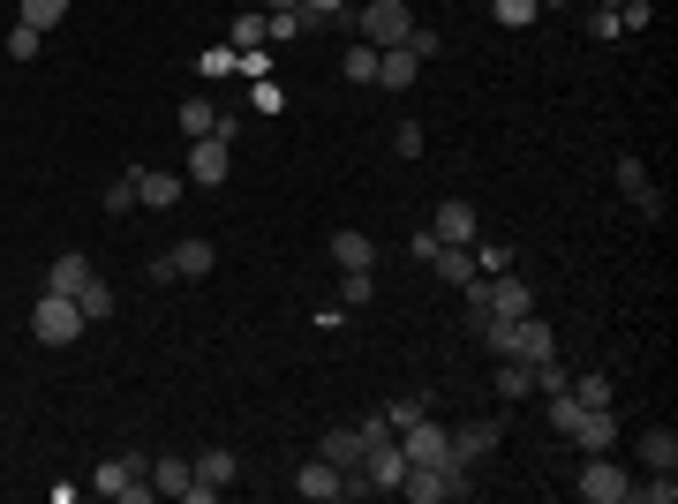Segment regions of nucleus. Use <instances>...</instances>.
<instances>
[{
    "label": "nucleus",
    "mask_w": 678,
    "mask_h": 504,
    "mask_svg": "<svg viewBox=\"0 0 678 504\" xmlns=\"http://www.w3.org/2000/svg\"><path fill=\"white\" fill-rule=\"evenodd\" d=\"M490 15H498L505 31H528V23L542 15V8H536V0H490Z\"/></svg>",
    "instance_id": "28"
},
{
    "label": "nucleus",
    "mask_w": 678,
    "mask_h": 504,
    "mask_svg": "<svg viewBox=\"0 0 678 504\" xmlns=\"http://www.w3.org/2000/svg\"><path fill=\"white\" fill-rule=\"evenodd\" d=\"M536 377H528V362H498V399H528Z\"/></svg>",
    "instance_id": "26"
},
{
    "label": "nucleus",
    "mask_w": 678,
    "mask_h": 504,
    "mask_svg": "<svg viewBox=\"0 0 678 504\" xmlns=\"http://www.w3.org/2000/svg\"><path fill=\"white\" fill-rule=\"evenodd\" d=\"M475 271L490 279V271H513V249L505 242H475Z\"/></svg>",
    "instance_id": "30"
},
{
    "label": "nucleus",
    "mask_w": 678,
    "mask_h": 504,
    "mask_svg": "<svg viewBox=\"0 0 678 504\" xmlns=\"http://www.w3.org/2000/svg\"><path fill=\"white\" fill-rule=\"evenodd\" d=\"M211 263H219V249H211V242H174V271H182V279H203Z\"/></svg>",
    "instance_id": "22"
},
{
    "label": "nucleus",
    "mask_w": 678,
    "mask_h": 504,
    "mask_svg": "<svg viewBox=\"0 0 678 504\" xmlns=\"http://www.w3.org/2000/svg\"><path fill=\"white\" fill-rule=\"evenodd\" d=\"M136 203H151V211H166V203H182V174H159V166H136Z\"/></svg>",
    "instance_id": "13"
},
{
    "label": "nucleus",
    "mask_w": 678,
    "mask_h": 504,
    "mask_svg": "<svg viewBox=\"0 0 678 504\" xmlns=\"http://www.w3.org/2000/svg\"><path fill=\"white\" fill-rule=\"evenodd\" d=\"M332 256H339V271H370V263H377V242H370V234H354V226H339Z\"/></svg>",
    "instance_id": "16"
},
{
    "label": "nucleus",
    "mask_w": 678,
    "mask_h": 504,
    "mask_svg": "<svg viewBox=\"0 0 678 504\" xmlns=\"http://www.w3.org/2000/svg\"><path fill=\"white\" fill-rule=\"evenodd\" d=\"M498 437H505V422H468V430H453V459L475 467L482 452H498Z\"/></svg>",
    "instance_id": "12"
},
{
    "label": "nucleus",
    "mask_w": 678,
    "mask_h": 504,
    "mask_svg": "<svg viewBox=\"0 0 678 504\" xmlns=\"http://www.w3.org/2000/svg\"><path fill=\"white\" fill-rule=\"evenodd\" d=\"M581 414H588V407H581V399H573V391H542V422H550V430H558V437H565V430H573V422H581Z\"/></svg>",
    "instance_id": "21"
},
{
    "label": "nucleus",
    "mask_w": 678,
    "mask_h": 504,
    "mask_svg": "<svg viewBox=\"0 0 678 504\" xmlns=\"http://www.w3.org/2000/svg\"><path fill=\"white\" fill-rule=\"evenodd\" d=\"M354 430H362V452H370V444H393V437H400V430H393L385 414H377V422H354Z\"/></svg>",
    "instance_id": "40"
},
{
    "label": "nucleus",
    "mask_w": 678,
    "mask_h": 504,
    "mask_svg": "<svg viewBox=\"0 0 678 504\" xmlns=\"http://www.w3.org/2000/svg\"><path fill=\"white\" fill-rule=\"evenodd\" d=\"M414 75H422V54L414 46H377V83L385 91H407Z\"/></svg>",
    "instance_id": "10"
},
{
    "label": "nucleus",
    "mask_w": 678,
    "mask_h": 504,
    "mask_svg": "<svg viewBox=\"0 0 678 504\" xmlns=\"http://www.w3.org/2000/svg\"><path fill=\"white\" fill-rule=\"evenodd\" d=\"M385 422H393V430H407V422H422V399H393V407H385Z\"/></svg>",
    "instance_id": "39"
},
{
    "label": "nucleus",
    "mask_w": 678,
    "mask_h": 504,
    "mask_svg": "<svg viewBox=\"0 0 678 504\" xmlns=\"http://www.w3.org/2000/svg\"><path fill=\"white\" fill-rule=\"evenodd\" d=\"M61 15H68V0H23V23H31V31H54Z\"/></svg>",
    "instance_id": "29"
},
{
    "label": "nucleus",
    "mask_w": 678,
    "mask_h": 504,
    "mask_svg": "<svg viewBox=\"0 0 678 504\" xmlns=\"http://www.w3.org/2000/svg\"><path fill=\"white\" fill-rule=\"evenodd\" d=\"M83 279H91V256H75V249H61V256H54V271H46L54 294H83Z\"/></svg>",
    "instance_id": "19"
},
{
    "label": "nucleus",
    "mask_w": 678,
    "mask_h": 504,
    "mask_svg": "<svg viewBox=\"0 0 678 504\" xmlns=\"http://www.w3.org/2000/svg\"><path fill=\"white\" fill-rule=\"evenodd\" d=\"M279 106H287V91H279V83H265V75H257V114H279Z\"/></svg>",
    "instance_id": "41"
},
{
    "label": "nucleus",
    "mask_w": 678,
    "mask_h": 504,
    "mask_svg": "<svg viewBox=\"0 0 678 504\" xmlns=\"http://www.w3.org/2000/svg\"><path fill=\"white\" fill-rule=\"evenodd\" d=\"M317 459H332L339 474H354V467H362V430H325Z\"/></svg>",
    "instance_id": "17"
},
{
    "label": "nucleus",
    "mask_w": 678,
    "mask_h": 504,
    "mask_svg": "<svg viewBox=\"0 0 678 504\" xmlns=\"http://www.w3.org/2000/svg\"><path fill=\"white\" fill-rule=\"evenodd\" d=\"M106 211H114V219H129V211H136V174L106 181Z\"/></svg>",
    "instance_id": "35"
},
{
    "label": "nucleus",
    "mask_w": 678,
    "mask_h": 504,
    "mask_svg": "<svg viewBox=\"0 0 678 504\" xmlns=\"http://www.w3.org/2000/svg\"><path fill=\"white\" fill-rule=\"evenodd\" d=\"M31 339H38V347H75V339H83V309H75V294H54V286H46V302L31 309Z\"/></svg>",
    "instance_id": "1"
},
{
    "label": "nucleus",
    "mask_w": 678,
    "mask_h": 504,
    "mask_svg": "<svg viewBox=\"0 0 678 504\" xmlns=\"http://www.w3.org/2000/svg\"><path fill=\"white\" fill-rule=\"evenodd\" d=\"M197 68H203V75H242V46H203Z\"/></svg>",
    "instance_id": "27"
},
{
    "label": "nucleus",
    "mask_w": 678,
    "mask_h": 504,
    "mask_svg": "<svg viewBox=\"0 0 678 504\" xmlns=\"http://www.w3.org/2000/svg\"><path fill=\"white\" fill-rule=\"evenodd\" d=\"M648 15H656L648 0H618V31H648Z\"/></svg>",
    "instance_id": "36"
},
{
    "label": "nucleus",
    "mask_w": 678,
    "mask_h": 504,
    "mask_svg": "<svg viewBox=\"0 0 678 504\" xmlns=\"http://www.w3.org/2000/svg\"><path fill=\"white\" fill-rule=\"evenodd\" d=\"M91 490H98V497H121V504H143V497H151V482H143V474H129L121 459H106V467L91 474Z\"/></svg>",
    "instance_id": "9"
},
{
    "label": "nucleus",
    "mask_w": 678,
    "mask_h": 504,
    "mask_svg": "<svg viewBox=\"0 0 678 504\" xmlns=\"http://www.w3.org/2000/svg\"><path fill=\"white\" fill-rule=\"evenodd\" d=\"M604 8H610V0H604Z\"/></svg>",
    "instance_id": "45"
},
{
    "label": "nucleus",
    "mask_w": 678,
    "mask_h": 504,
    "mask_svg": "<svg viewBox=\"0 0 678 504\" xmlns=\"http://www.w3.org/2000/svg\"><path fill=\"white\" fill-rule=\"evenodd\" d=\"M226 166H234V143H226V136H197V151H189V181L219 189V181H226Z\"/></svg>",
    "instance_id": "6"
},
{
    "label": "nucleus",
    "mask_w": 678,
    "mask_h": 504,
    "mask_svg": "<svg viewBox=\"0 0 678 504\" xmlns=\"http://www.w3.org/2000/svg\"><path fill=\"white\" fill-rule=\"evenodd\" d=\"M573 490H581L588 504H626V490H633V482H626V467H618L610 452H588V459H581V482H573Z\"/></svg>",
    "instance_id": "2"
},
{
    "label": "nucleus",
    "mask_w": 678,
    "mask_h": 504,
    "mask_svg": "<svg viewBox=\"0 0 678 504\" xmlns=\"http://www.w3.org/2000/svg\"><path fill=\"white\" fill-rule=\"evenodd\" d=\"M38 46H46V31H31V23H15V31H8V61H31Z\"/></svg>",
    "instance_id": "33"
},
{
    "label": "nucleus",
    "mask_w": 678,
    "mask_h": 504,
    "mask_svg": "<svg viewBox=\"0 0 678 504\" xmlns=\"http://www.w3.org/2000/svg\"><path fill=\"white\" fill-rule=\"evenodd\" d=\"M302 8H309V15H339L347 0H302Z\"/></svg>",
    "instance_id": "42"
},
{
    "label": "nucleus",
    "mask_w": 678,
    "mask_h": 504,
    "mask_svg": "<svg viewBox=\"0 0 678 504\" xmlns=\"http://www.w3.org/2000/svg\"><path fill=\"white\" fill-rule=\"evenodd\" d=\"M626 497H641V504H671V497H678V482L664 474V467H656V482H633Z\"/></svg>",
    "instance_id": "31"
},
{
    "label": "nucleus",
    "mask_w": 678,
    "mask_h": 504,
    "mask_svg": "<svg viewBox=\"0 0 678 504\" xmlns=\"http://www.w3.org/2000/svg\"><path fill=\"white\" fill-rule=\"evenodd\" d=\"M354 23H362V38H370V46H407V31H414L407 0H370Z\"/></svg>",
    "instance_id": "3"
},
{
    "label": "nucleus",
    "mask_w": 678,
    "mask_h": 504,
    "mask_svg": "<svg viewBox=\"0 0 678 504\" xmlns=\"http://www.w3.org/2000/svg\"><path fill=\"white\" fill-rule=\"evenodd\" d=\"M565 391H573L581 407H610V377H604V370H588V377H565Z\"/></svg>",
    "instance_id": "25"
},
{
    "label": "nucleus",
    "mask_w": 678,
    "mask_h": 504,
    "mask_svg": "<svg viewBox=\"0 0 678 504\" xmlns=\"http://www.w3.org/2000/svg\"><path fill=\"white\" fill-rule=\"evenodd\" d=\"M430 234H437V242H460V249H475L482 219H475V203H468V196H445V203H437V219H430Z\"/></svg>",
    "instance_id": "5"
},
{
    "label": "nucleus",
    "mask_w": 678,
    "mask_h": 504,
    "mask_svg": "<svg viewBox=\"0 0 678 504\" xmlns=\"http://www.w3.org/2000/svg\"><path fill=\"white\" fill-rule=\"evenodd\" d=\"M226 46H242V54H257L265 46V15H234V38Z\"/></svg>",
    "instance_id": "32"
},
{
    "label": "nucleus",
    "mask_w": 678,
    "mask_h": 504,
    "mask_svg": "<svg viewBox=\"0 0 678 504\" xmlns=\"http://www.w3.org/2000/svg\"><path fill=\"white\" fill-rule=\"evenodd\" d=\"M393 151H400V159H422V121H400V128H393Z\"/></svg>",
    "instance_id": "37"
},
{
    "label": "nucleus",
    "mask_w": 678,
    "mask_h": 504,
    "mask_svg": "<svg viewBox=\"0 0 678 504\" xmlns=\"http://www.w3.org/2000/svg\"><path fill=\"white\" fill-rule=\"evenodd\" d=\"M294 490L309 504H332V497H347V474H339L332 459H302V474H294Z\"/></svg>",
    "instance_id": "8"
},
{
    "label": "nucleus",
    "mask_w": 678,
    "mask_h": 504,
    "mask_svg": "<svg viewBox=\"0 0 678 504\" xmlns=\"http://www.w3.org/2000/svg\"><path fill=\"white\" fill-rule=\"evenodd\" d=\"M610 181H618V189L633 196V203H641V211H648V219H664V196H656V181H648V166H641V159H633V151H626V159H618V166H610Z\"/></svg>",
    "instance_id": "7"
},
{
    "label": "nucleus",
    "mask_w": 678,
    "mask_h": 504,
    "mask_svg": "<svg viewBox=\"0 0 678 504\" xmlns=\"http://www.w3.org/2000/svg\"><path fill=\"white\" fill-rule=\"evenodd\" d=\"M279 8H302V0H265V15H279Z\"/></svg>",
    "instance_id": "43"
},
{
    "label": "nucleus",
    "mask_w": 678,
    "mask_h": 504,
    "mask_svg": "<svg viewBox=\"0 0 678 504\" xmlns=\"http://www.w3.org/2000/svg\"><path fill=\"white\" fill-rule=\"evenodd\" d=\"M588 38H596V46L618 38V8H596V15H588Z\"/></svg>",
    "instance_id": "38"
},
{
    "label": "nucleus",
    "mask_w": 678,
    "mask_h": 504,
    "mask_svg": "<svg viewBox=\"0 0 678 504\" xmlns=\"http://www.w3.org/2000/svg\"><path fill=\"white\" fill-rule=\"evenodd\" d=\"M400 452H407V467H445V459H453V430H437V422L422 414V422L400 430Z\"/></svg>",
    "instance_id": "4"
},
{
    "label": "nucleus",
    "mask_w": 678,
    "mask_h": 504,
    "mask_svg": "<svg viewBox=\"0 0 678 504\" xmlns=\"http://www.w3.org/2000/svg\"><path fill=\"white\" fill-rule=\"evenodd\" d=\"M189 482H197L189 459H151V497H189Z\"/></svg>",
    "instance_id": "15"
},
{
    "label": "nucleus",
    "mask_w": 678,
    "mask_h": 504,
    "mask_svg": "<svg viewBox=\"0 0 678 504\" xmlns=\"http://www.w3.org/2000/svg\"><path fill=\"white\" fill-rule=\"evenodd\" d=\"M370 302V271H339V309H362Z\"/></svg>",
    "instance_id": "34"
},
{
    "label": "nucleus",
    "mask_w": 678,
    "mask_h": 504,
    "mask_svg": "<svg viewBox=\"0 0 678 504\" xmlns=\"http://www.w3.org/2000/svg\"><path fill=\"white\" fill-rule=\"evenodd\" d=\"M75 309H83V324H106V316L121 309V294H114V286L91 271V279H83V294H75Z\"/></svg>",
    "instance_id": "18"
},
{
    "label": "nucleus",
    "mask_w": 678,
    "mask_h": 504,
    "mask_svg": "<svg viewBox=\"0 0 678 504\" xmlns=\"http://www.w3.org/2000/svg\"><path fill=\"white\" fill-rule=\"evenodd\" d=\"M339 75H347V83H377V46H370V38H354V46H347V61H339Z\"/></svg>",
    "instance_id": "23"
},
{
    "label": "nucleus",
    "mask_w": 678,
    "mask_h": 504,
    "mask_svg": "<svg viewBox=\"0 0 678 504\" xmlns=\"http://www.w3.org/2000/svg\"><path fill=\"white\" fill-rule=\"evenodd\" d=\"M641 459H648V467H664V474L678 467V430H671V422H656V430L641 437Z\"/></svg>",
    "instance_id": "20"
},
{
    "label": "nucleus",
    "mask_w": 678,
    "mask_h": 504,
    "mask_svg": "<svg viewBox=\"0 0 678 504\" xmlns=\"http://www.w3.org/2000/svg\"><path fill=\"white\" fill-rule=\"evenodd\" d=\"M536 8H565V0H536Z\"/></svg>",
    "instance_id": "44"
},
{
    "label": "nucleus",
    "mask_w": 678,
    "mask_h": 504,
    "mask_svg": "<svg viewBox=\"0 0 678 504\" xmlns=\"http://www.w3.org/2000/svg\"><path fill=\"white\" fill-rule=\"evenodd\" d=\"M565 437L581 444V459H588V452H610V444H618V422H610V407H588V414H581Z\"/></svg>",
    "instance_id": "11"
},
{
    "label": "nucleus",
    "mask_w": 678,
    "mask_h": 504,
    "mask_svg": "<svg viewBox=\"0 0 678 504\" xmlns=\"http://www.w3.org/2000/svg\"><path fill=\"white\" fill-rule=\"evenodd\" d=\"M430 271L445 279V286H475L482 271H475V249H460V242H445V249L430 256Z\"/></svg>",
    "instance_id": "14"
},
{
    "label": "nucleus",
    "mask_w": 678,
    "mask_h": 504,
    "mask_svg": "<svg viewBox=\"0 0 678 504\" xmlns=\"http://www.w3.org/2000/svg\"><path fill=\"white\" fill-rule=\"evenodd\" d=\"M219 128V114H211V98H182V136L197 143V136H211Z\"/></svg>",
    "instance_id": "24"
}]
</instances>
